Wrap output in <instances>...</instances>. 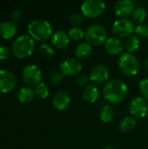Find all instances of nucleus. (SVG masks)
I'll use <instances>...</instances> for the list:
<instances>
[{
	"label": "nucleus",
	"instance_id": "5701e85b",
	"mask_svg": "<svg viewBox=\"0 0 148 149\" xmlns=\"http://www.w3.org/2000/svg\"><path fill=\"white\" fill-rule=\"evenodd\" d=\"M99 117L103 122L108 123L111 122L114 117V109L112 106L110 105H106L104 106L100 112H99Z\"/></svg>",
	"mask_w": 148,
	"mask_h": 149
},
{
	"label": "nucleus",
	"instance_id": "c756f323",
	"mask_svg": "<svg viewBox=\"0 0 148 149\" xmlns=\"http://www.w3.org/2000/svg\"><path fill=\"white\" fill-rule=\"evenodd\" d=\"M139 89L140 93L142 94V97H144L146 100H148V78L143 79L140 81Z\"/></svg>",
	"mask_w": 148,
	"mask_h": 149
},
{
	"label": "nucleus",
	"instance_id": "f03ea898",
	"mask_svg": "<svg viewBox=\"0 0 148 149\" xmlns=\"http://www.w3.org/2000/svg\"><path fill=\"white\" fill-rule=\"evenodd\" d=\"M30 36L38 41H45L52 35V26L45 19H34L28 24Z\"/></svg>",
	"mask_w": 148,
	"mask_h": 149
},
{
	"label": "nucleus",
	"instance_id": "1a4fd4ad",
	"mask_svg": "<svg viewBox=\"0 0 148 149\" xmlns=\"http://www.w3.org/2000/svg\"><path fill=\"white\" fill-rule=\"evenodd\" d=\"M82 63L77 58H67L64 59L59 65L60 72L64 76L78 75L82 70Z\"/></svg>",
	"mask_w": 148,
	"mask_h": 149
},
{
	"label": "nucleus",
	"instance_id": "9d476101",
	"mask_svg": "<svg viewBox=\"0 0 148 149\" xmlns=\"http://www.w3.org/2000/svg\"><path fill=\"white\" fill-rule=\"evenodd\" d=\"M90 80L94 84L106 83L110 77V70L104 64H97L93 65L89 73Z\"/></svg>",
	"mask_w": 148,
	"mask_h": 149
},
{
	"label": "nucleus",
	"instance_id": "412c9836",
	"mask_svg": "<svg viewBox=\"0 0 148 149\" xmlns=\"http://www.w3.org/2000/svg\"><path fill=\"white\" fill-rule=\"evenodd\" d=\"M132 19H133V23H137L138 24H142L147 17V10L143 7V6H136L135 9L133 10L132 15Z\"/></svg>",
	"mask_w": 148,
	"mask_h": 149
},
{
	"label": "nucleus",
	"instance_id": "4be33fe9",
	"mask_svg": "<svg viewBox=\"0 0 148 149\" xmlns=\"http://www.w3.org/2000/svg\"><path fill=\"white\" fill-rule=\"evenodd\" d=\"M137 122H136V120L133 118V117H131V116H126L124 117L120 122V129L124 132V133H128L132 130L134 129L135 126H136Z\"/></svg>",
	"mask_w": 148,
	"mask_h": 149
},
{
	"label": "nucleus",
	"instance_id": "20e7f679",
	"mask_svg": "<svg viewBox=\"0 0 148 149\" xmlns=\"http://www.w3.org/2000/svg\"><path fill=\"white\" fill-rule=\"evenodd\" d=\"M118 66L123 74L133 76L138 73L140 70V61L134 54L125 52L120 57L118 60Z\"/></svg>",
	"mask_w": 148,
	"mask_h": 149
},
{
	"label": "nucleus",
	"instance_id": "4468645a",
	"mask_svg": "<svg viewBox=\"0 0 148 149\" xmlns=\"http://www.w3.org/2000/svg\"><path fill=\"white\" fill-rule=\"evenodd\" d=\"M105 51L111 55H117L122 52L125 48V44L118 37H110L104 43Z\"/></svg>",
	"mask_w": 148,
	"mask_h": 149
},
{
	"label": "nucleus",
	"instance_id": "ddd939ff",
	"mask_svg": "<svg viewBox=\"0 0 148 149\" xmlns=\"http://www.w3.org/2000/svg\"><path fill=\"white\" fill-rule=\"evenodd\" d=\"M135 9V3L132 0H120L114 5V12L120 18H125L132 15Z\"/></svg>",
	"mask_w": 148,
	"mask_h": 149
},
{
	"label": "nucleus",
	"instance_id": "aec40b11",
	"mask_svg": "<svg viewBox=\"0 0 148 149\" xmlns=\"http://www.w3.org/2000/svg\"><path fill=\"white\" fill-rule=\"evenodd\" d=\"M35 92L29 86H24L19 89L17 93V98L22 103H29L34 98Z\"/></svg>",
	"mask_w": 148,
	"mask_h": 149
},
{
	"label": "nucleus",
	"instance_id": "9b49d317",
	"mask_svg": "<svg viewBox=\"0 0 148 149\" xmlns=\"http://www.w3.org/2000/svg\"><path fill=\"white\" fill-rule=\"evenodd\" d=\"M22 78L28 86H37L40 83L42 72L36 65H28L22 71Z\"/></svg>",
	"mask_w": 148,
	"mask_h": 149
},
{
	"label": "nucleus",
	"instance_id": "473e14b6",
	"mask_svg": "<svg viewBox=\"0 0 148 149\" xmlns=\"http://www.w3.org/2000/svg\"><path fill=\"white\" fill-rule=\"evenodd\" d=\"M10 54V50L4 45H0V60L6 59Z\"/></svg>",
	"mask_w": 148,
	"mask_h": 149
},
{
	"label": "nucleus",
	"instance_id": "f8f14e48",
	"mask_svg": "<svg viewBox=\"0 0 148 149\" xmlns=\"http://www.w3.org/2000/svg\"><path fill=\"white\" fill-rule=\"evenodd\" d=\"M17 84L15 75L9 70H0V93H7L11 92Z\"/></svg>",
	"mask_w": 148,
	"mask_h": 149
},
{
	"label": "nucleus",
	"instance_id": "c9c22d12",
	"mask_svg": "<svg viewBox=\"0 0 148 149\" xmlns=\"http://www.w3.org/2000/svg\"><path fill=\"white\" fill-rule=\"evenodd\" d=\"M102 149H115L113 147H112V146H107V147H105V148H103Z\"/></svg>",
	"mask_w": 148,
	"mask_h": 149
},
{
	"label": "nucleus",
	"instance_id": "a211bd4d",
	"mask_svg": "<svg viewBox=\"0 0 148 149\" xmlns=\"http://www.w3.org/2000/svg\"><path fill=\"white\" fill-rule=\"evenodd\" d=\"M17 32V25L11 21H3L0 23V36L8 39L12 38Z\"/></svg>",
	"mask_w": 148,
	"mask_h": 149
},
{
	"label": "nucleus",
	"instance_id": "c85d7f7f",
	"mask_svg": "<svg viewBox=\"0 0 148 149\" xmlns=\"http://www.w3.org/2000/svg\"><path fill=\"white\" fill-rule=\"evenodd\" d=\"M83 19H84L83 14L79 13V12H74L69 17V22L72 25H74V27H77V25H79L80 24H82Z\"/></svg>",
	"mask_w": 148,
	"mask_h": 149
},
{
	"label": "nucleus",
	"instance_id": "a878e982",
	"mask_svg": "<svg viewBox=\"0 0 148 149\" xmlns=\"http://www.w3.org/2000/svg\"><path fill=\"white\" fill-rule=\"evenodd\" d=\"M68 35L70 39L73 41H80L85 37V31L79 27H72L69 30Z\"/></svg>",
	"mask_w": 148,
	"mask_h": 149
},
{
	"label": "nucleus",
	"instance_id": "393cba45",
	"mask_svg": "<svg viewBox=\"0 0 148 149\" xmlns=\"http://www.w3.org/2000/svg\"><path fill=\"white\" fill-rule=\"evenodd\" d=\"M34 92H35V93H36V95L38 97H39L41 99H44L49 95L50 89H49V86L45 83L40 82L36 86Z\"/></svg>",
	"mask_w": 148,
	"mask_h": 149
},
{
	"label": "nucleus",
	"instance_id": "bb28decb",
	"mask_svg": "<svg viewBox=\"0 0 148 149\" xmlns=\"http://www.w3.org/2000/svg\"><path fill=\"white\" fill-rule=\"evenodd\" d=\"M40 52L45 57H51L55 53L53 46L51 45H50L48 43H44V42H43L40 45Z\"/></svg>",
	"mask_w": 148,
	"mask_h": 149
},
{
	"label": "nucleus",
	"instance_id": "2eb2a0df",
	"mask_svg": "<svg viewBox=\"0 0 148 149\" xmlns=\"http://www.w3.org/2000/svg\"><path fill=\"white\" fill-rule=\"evenodd\" d=\"M53 107L58 111H64L67 109L71 105V97L65 91L58 92L52 100Z\"/></svg>",
	"mask_w": 148,
	"mask_h": 149
},
{
	"label": "nucleus",
	"instance_id": "72a5a7b5",
	"mask_svg": "<svg viewBox=\"0 0 148 149\" xmlns=\"http://www.w3.org/2000/svg\"><path fill=\"white\" fill-rule=\"evenodd\" d=\"M21 17H22V11H21V10H19V9H15V10H13V11H12L11 14H10L11 22L16 23V22L19 21V19L21 18Z\"/></svg>",
	"mask_w": 148,
	"mask_h": 149
},
{
	"label": "nucleus",
	"instance_id": "2f4dec72",
	"mask_svg": "<svg viewBox=\"0 0 148 149\" xmlns=\"http://www.w3.org/2000/svg\"><path fill=\"white\" fill-rule=\"evenodd\" d=\"M75 81L78 86L85 87L87 85H89L90 77H89V75H86V74H79V75H77Z\"/></svg>",
	"mask_w": 148,
	"mask_h": 149
},
{
	"label": "nucleus",
	"instance_id": "f3484780",
	"mask_svg": "<svg viewBox=\"0 0 148 149\" xmlns=\"http://www.w3.org/2000/svg\"><path fill=\"white\" fill-rule=\"evenodd\" d=\"M82 96H83V99L86 102L94 103L99 96V92L98 87L95 85L89 84L84 87L83 92H82Z\"/></svg>",
	"mask_w": 148,
	"mask_h": 149
},
{
	"label": "nucleus",
	"instance_id": "cd10ccee",
	"mask_svg": "<svg viewBox=\"0 0 148 149\" xmlns=\"http://www.w3.org/2000/svg\"><path fill=\"white\" fill-rule=\"evenodd\" d=\"M134 31L136 33V36H138V37H140V38H147L148 24H145V23H142V24H138L135 27Z\"/></svg>",
	"mask_w": 148,
	"mask_h": 149
},
{
	"label": "nucleus",
	"instance_id": "b1692460",
	"mask_svg": "<svg viewBox=\"0 0 148 149\" xmlns=\"http://www.w3.org/2000/svg\"><path fill=\"white\" fill-rule=\"evenodd\" d=\"M140 45V42L139 37L136 35H131L130 37L127 38L125 43V48L126 49L127 52L132 53L139 49Z\"/></svg>",
	"mask_w": 148,
	"mask_h": 149
},
{
	"label": "nucleus",
	"instance_id": "6e6552de",
	"mask_svg": "<svg viewBox=\"0 0 148 149\" xmlns=\"http://www.w3.org/2000/svg\"><path fill=\"white\" fill-rule=\"evenodd\" d=\"M129 111L134 119H141L148 113V101L142 96L134 97L129 105Z\"/></svg>",
	"mask_w": 148,
	"mask_h": 149
},
{
	"label": "nucleus",
	"instance_id": "f257e3e1",
	"mask_svg": "<svg viewBox=\"0 0 148 149\" xmlns=\"http://www.w3.org/2000/svg\"><path fill=\"white\" fill-rule=\"evenodd\" d=\"M127 85L120 79L108 80L103 88V95L106 101L111 104H119L127 96Z\"/></svg>",
	"mask_w": 148,
	"mask_h": 149
},
{
	"label": "nucleus",
	"instance_id": "7c9ffc66",
	"mask_svg": "<svg viewBox=\"0 0 148 149\" xmlns=\"http://www.w3.org/2000/svg\"><path fill=\"white\" fill-rule=\"evenodd\" d=\"M64 79V75L61 72H58V71H56V72H53L51 74V77H50V82L53 85H58L59 83L62 82Z\"/></svg>",
	"mask_w": 148,
	"mask_h": 149
},
{
	"label": "nucleus",
	"instance_id": "39448f33",
	"mask_svg": "<svg viewBox=\"0 0 148 149\" xmlns=\"http://www.w3.org/2000/svg\"><path fill=\"white\" fill-rule=\"evenodd\" d=\"M85 38L90 45H99L104 44L107 39V31L103 25L99 24H92L85 30Z\"/></svg>",
	"mask_w": 148,
	"mask_h": 149
},
{
	"label": "nucleus",
	"instance_id": "423d86ee",
	"mask_svg": "<svg viewBox=\"0 0 148 149\" xmlns=\"http://www.w3.org/2000/svg\"><path fill=\"white\" fill-rule=\"evenodd\" d=\"M106 3L102 0H85L81 4L83 16L89 18L99 17L106 10Z\"/></svg>",
	"mask_w": 148,
	"mask_h": 149
},
{
	"label": "nucleus",
	"instance_id": "6ab92c4d",
	"mask_svg": "<svg viewBox=\"0 0 148 149\" xmlns=\"http://www.w3.org/2000/svg\"><path fill=\"white\" fill-rule=\"evenodd\" d=\"M92 46L87 42H80L75 48V56L79 59H85L92 54Z\"/></svg>",
	"mask_w": 148,
	"mask_h": 149
},
{
	"label": "nucleus",
	"instance_id": "0eeeda50",
	"mask_svg": "<svg viewBox=\"0 0 148 149\" xmlns=\"http://www.w3.org/2000/svg\"><path fill=\"white\" fill-rule=\"evenodd\" d=\"M135 27L134 24L132 20L125 17V18H118L116 19L112 26L113 32L118 38H126L130 37L134 31Z\"/></svg>",
	"mask_w": 148,
	"mask_h": 149
},
{
	"label": "nucleus",
	"instance_id": "7ed1b4c3",
	"mask_svg": "<svg viewBox=\"0 0 148 149\" xmlns=\"http://www.w3.org/2000/svg\"><path fill=\"white\" fill-rule=\"evenodd\" d=\"M34 39L30 35H20L13 42L11 46L12 53L16 58H24L29 57L34 51Z\"/></svg>",
	"mask_w": 148,
	"mask_h": 149
},
{
	"label": "nucleus",
	"instance_id": "dca6fc26",
	"mask_svg": "<svg viewBox=\"0 0 148 149\" xmlns=\"http://www.w3.org/2000/svg\"><path fill=\"white\" fill-rule=\"evenodd\" d=\"M51 42L52 45L58 49H62L66 47L70 43V38L68 32L63 30H58L54 31L51 37Z\"/></svg>",
	"mask_w": 148,
	"mask_h": 149
},
{
	"label": "nucleus",
	"instance_id": "f704fd0d",
	"mask_svg": "<svg viewBox=\"0 0 148 149\" xmlns=\"http://www.w3.org/2000/svg\"><path fill=\"white\" fill-rule=\"evenodd\" d=\"M145 67H146V69L148 71V58H147L145 60Z\"/></svg>",
	"mask_w": 148,
	"mask_h": 149
}]
</instances>
